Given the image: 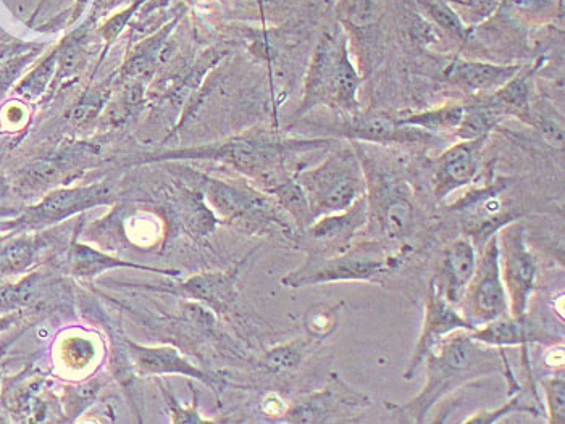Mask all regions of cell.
<instances>
[{"instance_id": "cell-1", "label": "cell", "mask_w": 565, "mask_h": 424, "mask_svg": "<svg viewBox=\"0 0 565 424\" xmlns=\"http://www.w3.org/2000/svg\"><path fill=\"white\" fill-rule=\"evenodd\" d=\"M427 383L417 397L407 404H385L386 410L401 423H425L436 404L462 386L491 375H504L509 395L520 391L504 349H493L475 341L470 331H456L425 358Z\"/></svg>"}, {"instance_id": "cell-2", "label": "cell", "mask_w": 565, "mask_h": 424, "mask_svg": "<svg viewBox=\"0 0 565 424\" xmlns=\"http://www.w3.org/2000/svg\"><path fill=\"white\" fill-rule=\"evenodd\" d=\"M409 246L398 252H386L381 241L352 244L344 254L327 258H307L298 270L283 278L288 287L319 286L333 283H372L385 286L409 255Z\"/></svg>"}, {"instance_id": "cell-3", "label": "cell", "mask_w": 565, "mask_h": 424, "mask_svg": "<svg viewBox=\"0 0 565 424\" xmlns=\"http://www.w3.org/2000/svg\"><path fill=\"white\" fill-rule=\"evenodd\" d=\"M369 225L364 234L375 241L402 242L414 234L419 225L420 210L414 191L404 179L365 168Z\"/></svg>"}, {"instance_id": "cell-4", "label": "cell", "mask_w": 565, "mask_h": 424, "mask_svg": "<svg viewBox=\"0 0 565 424\" xmlns=\"http://www.w3.org/2000/svg\"><path fill=\"white\" fill-rule=\"evenodd\" d=\"M299 184L306 192L314 221L328 213L343 212L367 194L364 165L351 149L339 150L319 168L304 173Z\"/></svg>"}, {"instance_id": "cell-5", "label": "cell", "mask_w": 565, "mask_h": 424, "mask_svg": "<svg viewBox=\"0 0 565 424\" xmlns=\"http://www.w3.org/2000/svg\"><path fill=\"white\" fill-rule=\"evenodd\" d=\"M499 267L506 287L509 315L528 320V305L538 281V265L527 244V228L522 221H511L498 231Z\"/></svg>"}, {"instance_id": "cell-6", "label": "cell", "mask_w": 565, "mask_h": 424, "mask_svg": "<svg viewBox=\"0 0 565 424\" xmlns=\"http://www.w3.org/2000/svg\"><path fill=\"white\" fill-rule=\"evenodd\" d=\"M457 308L475 329L509 315L506 287L499 267L498 233L478 250L477 268Z\"/></svg>"}, {"instance_id": "cell-7", "label": "cell", "mask_w": 565, "mask_h": 424, "mask_svg": "<svg viewBox=\"0 0 565 424\" xmlns=\"http://www.w3.org/2000/svg\"><path fill=\"white\" fill-rule=\"evenodd\" d=\"M209 199L218 217L246 233H264L280 228L286 236H294L286 213L283 215L285 210L262 194L214 181L210 184Z\"/></svg>"}, {"instance_id": "cell-8", "label": "cell", "mask_w": 565, "mask_h": 424, "mask_svg": "<svg viewBox=\"0 0 565 424\" xmlns=\"http://www.w3.org/2000/svg\"><path fill=\"white\" fill-rule=\"evenodd\" d=\"M372 404L369 395L344 383L338 373H331L323 389L288 408L285 420L294 424L349 423Z\"/></svg>"}, {"instance_id": "cell-9", "label": "cell", "mask_w": 565, "mask_h": 424, "mask_svg": "<svg viewBox=\"0 0 565 424\" xmlns=\"http://www.w3.org/2000/svg\"><path fill=\"white\" fill-rule=\"evenodd\" d=\"M369 225L367 194L343 212L322 215L302 231L310 258L344 254Z\"/></svg>"}, {"instance_id": "cell-10", "label": "cell", "mask_w": 565, "mask_h": 424, "mask_svg": "<svg viewBox=\"0 0 565 424\" xmlns=\"http://www.w3.org/2000/svg\"><path fill=\"white\" fill-rule=\"evenodd\" d=\"M475 326L470 325L467 318L462 315L456 305L449 304L448 300L436 291L435 284L430 281L428 286L427 304H425V316H423L422 331L419 341L414 349L411 363L404 371V379L411 381L419 373L427 355L435 349L444 337L456 331H473Z\"/></svg>"}, {"instance_id": "cell-11", "label": "cell", "mask_w": 565, "mask_h": 424, "mask_svg": "<svg viewBox=\"0 0 565 424\" xmlns=\"http://www.w3.org/2000/svg\"><path fill=\"white\" fill-rule=\"evenodd\" d=\"M477 260L478 249L470 237H457L444 249L440 268L433 276L432 283L449 304L456 307L461 304L465 289L477 268Z\"/></svg>"}, {"instance_id": "cell-12", "label": "cell", "mask_w": 565, "mask_h": 424, "mask_svg": "<svg viewBox=\"0 0 565 424\" xmlns=\"http://www.w3.org/2000/svg\"><path fill=\"white\" fill-rule=\"evenodd\" d=\"M486 138L470 139L446 150L433 168V196L444 200L457 189L472 183Z\"/></svg>"}, {"instance_id": "cell-13", "label": "cell", "mask_w": 565, "mask_h": 424, "mask_svg": "<svg viewBox=\"0 0 565 424\" xmlns=\"http://www.w3.org/2000/svg\"><path fill=\"white\" fill-rule=\"evenodd\" d=\"M470 336L480 344L493 347V349L520 347L522 349V362H524L530 378H532V368H530V358H528L530 344L546 342L545 337L536 333V329L530 325V321L515 320L511 315L501 316L498 320L490 321L480 328L473 329V331H470Z\"/></svg>"}, {"instance_id": "cell-14", "label": "cell", "mask_w": 565, "mask_h": 424, "mask_svg": "<svg viewBox=\"0 0 565 424\" xmlns=\"http://www.w3.org/2000/svg\"><path fill=\"white\" fill-rule=\"evenodd\" d=\"M343 134L349 138L369 142H419L422 139L432 138V134L423 136L420 131H415L412 126H404L398 118L386 117L380 113L352 118L348 125L343 126Z\"/></svg>"}, {"instance_id": "cell-15", "label": "cell", "mask_w": 565, "mask_h": 424, "mask_svg": "<svg viewBox=\"0 0 565 424\" xmlns=\"http://www.w3.org/2000/svg\"><path fill=\"white\" fill-rule=\"evenodd\" d=\"M238 268L230 271H217V273H202V275L189 278L181 284L180 289L185 296L201 300L204 304L214 308L215 312H225L235 304L238 297Z\"/></svg>"}, {"instance_id": "cell-16", "label": "cell", "mask_w": 565, "mask_h": 424, "mask_svg": "<svg viewBox=\"0 0 565 424\" xmlns=\"http://www.w3.org/2000/svg\"><path fill=\"white\" fill-rule=\"evenodd\" d=\"M343 44H338L333 38L323 39L315 54L314 63L310 67L304 109H310L320 102L330 104L331 86H333L336 63H338Z\"/></svg>"}, {"instance_id": "cell-17", "label": "cell", "mask_w": 565, "mask_h": 424, "mask_svg": "<svg viewBox=\"0 0 565 424\" xmlns=\"http://www.w3.org/2000/svg\"><path fill=\"white\" fill-rule=\"evenodd\" d=\"M517 73L519 67H496L473 62H454L446 70L449 81L469 92L496 91Z\"/></svg>"}, {"instance_id": "cell-18", "label": "cell", "mask_w": 565, "mask_h": 424, "mask_svg": "<svg viewBox=\"0 0 565 424\" xmlns=\"http://www.w3.org/2000/svg\"><path fill=\"white\" fill-rule=\"evenodd\" d=\"M133 347L138 365L147 373H183V375L193 376L202 383L217 387L214 379L207 373L199 370L196 366L189 365L185 358L173 349H143V347Z\"/></svg>"}, {"instance_id": "cell-19", "label": "cell", "mask_w": 565, "mask_h": 424, "mask_svg": "<svg viewBox=\"0 0 565 424\" xmlns=\"http://www.w3.org/2000/svg\"><path fill=\"white\" fill-rule=\"evenodd\" d=\"M359 88V73L349 60L348 47L343 44L338 63H336L335 79L331 86L330 104L328 105L346 113H356L359 110V100H357Z\"/></svg>"}, {"instance_id": "cell-20", "label": "cell", "mask_w": 565, "mask_h": 424, "mask_svg": "<svg viewBox=\"0 0 565 424\" xmlns=\"http://www.w3.org/2000/svg\"><path fill=\"white\" fill-rule=\"evenodd\" d=\"M104 197H107V191L104 188L59 192L46 199V202L42 204L41 212L47 218H63L78 210L99 204Z\"/></svg>"}, {"instance_id": "cell-21", "label": "cell", "mask_w": 565, "mask_h": 424, "mask_svg": "<svg viewBox=\"0 0 565 424\" xmlns=\"http://www.w3.org/2000/svg\"><path fill=\"white\" fill-rule=\"evenodd\" d=\"M506 117L501 110L496 109L490 100L483 99L478 104L465 107L464 118L461 125L457 128V134L462 141L470 139L486 138L491 129L496 126L499 120Z\"/></svg>"}, {"instance_id": "cell-22", "label": "cell", "mask_w": 565, "mask_h": 424, "mask_svg": "<svg viewBox=\"0 0 565 424\" xmlns=\"http://www.w3.org/2000/svg\"><path fill=\"white\" fill-rule=\"evenodd\" d=\"M464 112L465 107L461 105H449V107L432 110V112L407 115V117L398 118V121L404 126L425 129L428 133H438V131H452V129L459 128Z\"/></svg>"}, {"instance_id": "cell-23", "label": "cell", "mask_w": 565, "mask_h": 424, "mask_svg": "<svg viewBox=\"0 0 565 424\" xmlns=\"http://www.w3.org/2000/svg\"><path fill=\"white\" fill-rule=\"evenodd\" d=\"M310 341L314 339H299V341L288 342L283 346L273 347L262 357V366L275 375L298 370L306 358Z\"/></svg>"}, {"instance_id": "cell-24", "label": "cell", "mask_w": 565, "mask_h": 424, "mask_svg": "<svg viewBox=\"0 0 565 424\" xmlns=\"http://www.w3.org/2000/svg\"><path fill=\"white\" fill-rule=\"evenodd\" d=\"M512 413H530V415L533 416H540L543 410H541L540 407H535V405L530 404V402H525L524 389H520V391L512 394L511 399L507 400L506 404L501 405V407L477 412L475 415L467 418V420L462 421V423L493 424L498 423L499 420H503L506 416L512 415Z\"/></svg>"}, {"instance_id": "cell-25", "label": "cell", "mask_w": 565, "mask_h": 424, "mask_svg": "<svg viewBox=\"0 0 565 424\" xmlns=\"http://www.w3.org/2000/svg\"><path fill=\"white\" fill-rule=\"evenodd\" d=\"M338 308L328 307V305H315L309 308L304 318V326H306L307 334L310 339L323 341L328 336L335 333L338 328Z\"/></svg>"}, {"instance_id": "cell-26", "label": "cell", "mask_w": 565, "mask_h": 424, "mask_svg": "<svg viewBox=\"0 0 565 424\" xmlns=\"http://www.w3.org/2000/svg\"><path fill=\"white\" fill-rule=\"evenodd\" d=\"M73 262H75V270L78 275L89 278V276L101 273L105 268L113 267H136L131 263L118 262L115 258L105 257L96 250L88 246H76L75 254H73Z\"/></svg>"}, {"instance_id": "cell-27", "label": "cell", "mask_w": 565, "mask_h": 424, "mask_svg": "<svg viewBox=\"0 0 565 424\" xmlns=\"http://www.w3.org/2000/svg\"><path fill=\"white\" fill-rule=\"evenodd\" d=\"M541 387L548 405V423L565 424V378L564 375H551L541 379Z\"/></svg>"}, {"instance_id": "cell-28", "label": "cell", "mask_w": 565, "mask_h": 424, "mask_svg": "<svg viewBox=\"0 0 565 424\" xmlns=\"http://www.w3.org/2000/svg\"><path fill=\"white\" fill-rule=\"evenodd\" d=\"M380 12L381 0H348L349 21L359 28L375 23Z\"/></svg>"}, {"instance_id": "cell-29", "label": "cell", "mask_w": 565, "mask_h": 424, "mask_svg": "<svg viewBox=\"0 0 565 424\" xmlns=\"http://www.w3.org/2000/svg\"><path fill=\"white\" fill-rule=\"evenodd\" d=\"M428 12L443 30L457 34V36L464 34V26H462L461 20L446 5L428 4Z\"/></svg>"}, {"instance_id": "cell-30", "label": "cell", "mask_w": 565, "mask_h": 424, "mask_svg": "<svg viewBox=\"0 0 565 424\" xmlns=\"http://www.w3.org/2000/svg\"><path fill=\"white\" fill-rule=\"evenodd\" d=\"M288 405L285 404V400L281 399L280 395L268 394L264 400H262V412L267 416H272V418H278V416H285L288 412Z\"/></svg>"}, {"instance_id": "cell-31", "label": "cell", "mask_w": 565, "mask_h": 424, "mask_svg": "<svg viewBox=\"0 0 565 424\" xmlns=\"http://www.w3.org/2000/svg\"><path fill=\"white\" fill-rule=\"evenodd\" d=\"M543 360H545V365L548 368H553V370H562L564 368V344H553V346L549 347L546 350L545 355H543Z\"/></svg>"}]
</instances>
